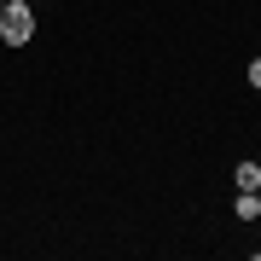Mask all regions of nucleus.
Returning a JSON list of instances; mask_svg holds the SVG:
<instances>
[{"label": "nucleus", "mask_w": 261, "mask_h": 261, "mask_svg": "<svg viewBox=\"0 0 261 261\" xmlns=\"http://www.w3.org/2000/svg\"><path fill=\"white\" fill-rule=\"evenodd\" d=\"M232 215H238V221H255V215H261V197L255 192H238L232 197Z\"/></svg>", "instance_id": "obj_2"}, {"label": "nucleus", "mask_w": 261, "mask_h": 261, "mask_svg": "<svg viewBox=\"0 0 261 261\" xmlns=\"http://www.w3.org/2000/svg\"><path fill=\"white\" fill-rule=\"evenodd\" d=\"M261 186V168L255 163H238V192H255Z\"/></svg>", "instance_id": "obj_3"}, {"label": "nucleus", "mask_w": 261, "mask_h": 261, "mask_svg": "<svg viewBox=\"0 0 261 261\" xmlns=\"http://www.w3.org/2000/svg\"><path fill=\"white\" fill-rule=\"evenodd\" d=\"M250 87H261V58H255V64H250Z\"/></svg>", "instance_id": "obj_4"}, {"label": "nucleus", "mask_w": 261, "mask_h": 261, "mask_svg": "<svg viewBox=\"0 0 261 261\" xmlns=\"http://www.w3.org/2000/svg\"><path fill=\"white\" fill-rule=\"evenodd\" d=\"M0 35H6L12 47H23V41L35 35V12H29V0H6V6H0Z\"/></svg>", "instance_id": "obj_1"}, {"label": "nucleus", "mask_w": 261, "mask_h": 261, "mask_svg": "<svg viewBox=\"0 0 261 261\" xmlns=\"http://www.w3.org/2000/svg\"><path fill=\"white\" fill-rule=\"evenodd\" d=\"M0 6H6V0H0Z\"/></svg>", "instance_id": "obj_7"}, {"label": "nucleus", "mask_w": 261, "mask_h": 261, "mask_svg": "<svg viewBox=\"0 0 261 261\" xmlns=\"http://www.w3.org/2000/svg\"><path fill=\"white\" fill-rule=\"evenodd\" d=\"M255 197H261V186H255Z\"/></svg>", "instance_id": "obj_6"}, {"label": "nucleus", "mask_w": 261, "mask_h": 261, "mask_svg": "<svg viewBox=\"0 0 261 261\" xmlns=\"http://www.w3.org/2000/svg\"><path fill=\"white\" fill-rule=\"evenodd\" d=\"M255 255H261V244H255Z\"/></svg>", "instance_id": "obj_5"}]
</instances>
